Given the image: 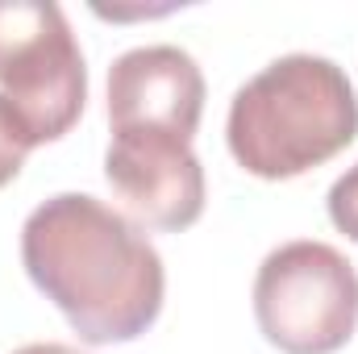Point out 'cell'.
Masks as SVG:
<instances>
[{
  "label": "cell",
  "instance_id": "277c9868",
  "mask_svg": "<svg viewBox=\"0 0 358 354\" xmlns=\"http://www.w3.org/2000/svg\"><path fill=\"white\" fill-rule=\"evenodd\" d=\"M255 321L283 354H334L358 330L355 263L313 238L275 246L255 275Z\"/></svg>",
  "mask_w": 358,
  "mask_h": 354
},
{
  "label": "cell",
  "instance_id": "7a4b0ae2",
  "mask_svg": "<svg viewBox=\"0 0 358 354\" xmlns=\"http://www.w3.org/2000/svg\"><path fill=\"white\" fill-rule=\"evenodd\" d=\"M358 138V92L325 55H283L229 100L225 142L255 179H296Z\"/></svg>",
  "mask_w": 358,
  "mask_h": 354
},
{
  "label": "cell",
  "instance_id": "8992f818",
  "mask_svg": "<svg viewBox=\"0 0 358 354\" xmlns=\"http://www.w3.org/2000/svg\"><path fill=\"white\" fill-rule=\"evenodd\" d=\"M204 113V76L179 46H134L108 67L113 134H176L192 142Z\"/></svg>",
  "mask_w": 358,
  "mask_h": 354
},
{
  "label": "cell",
  "instance_id": "5b68a950",
  "mask_svg": "<svg viewBox=\"0 0 358 354\" xmlns=\"http://www.w3.org/2000/svg\"><path fill=\"white\" fill-rule=\"evenodd\" d=\"M104 179L134 225L179 234L204 213V167L176 134H113Z\"/></svg>",
  "mask_w": 358,
  "mask_h": 354
},
{
  "label": "cell",
  "instance_id": "6da1fadb",
  "mask_svg": "<svg viewBox=\"0 0 358 354\" xmlns=\"http://www.w3.org/2000/svg\"><path fill=\"white\" fill-rule=\"evenodd\" d=\"M21 263L88 346L134 342L163 313V255L142 225L88 192H59L25 217Z\"/></svg>",
  "mask_w": 358,
  "mask_h": 354
},
{
  "label": "cell",
  "instance_id": "3957f363",
  "mask_svg": "<svg viewBox=\"0 0 358 354\" xmlns=\"http://www.w3.org/2000/svg\"><path fill=\"white\" fill-rule=\"evenodd\" d=\"M88 100L84 50L50 0H0V108L34 150L71 134Z\"/></svg>",
  "mask_w": 358,
  "mask_h": 354
},
{
  "label": "cell",
  "instance_id": "9c48e42d",
  "mask_svg": "<svg viewBox=\"0 0 358 354\" xmlns=\"http://www.w3.org/2000/svg\"><path fill=\"white\" fill-rule=\"evenodd\" d=\"M13 354H84V351L80 346H63V342H29V346H21Z\"/></svg>",
  "mask_w": 358,
  "mask_h": 354
},
{
  "label": "cell",
  "instance_id": "52a82bcc",
  "mask_svg": "<svg viewBox=\"0 0 358 354\" xmlns=\"http://www.w3.org/2000/svg\"><path fill=\"white\" fill-rule=\"evenodd\" d=\"M325 208H329V221L338 225V234H346L350 242H358V163L346 176L334 179V187L325 196Z\"/></svg>",
  "mask_w": 358,
  "mask_h": 354
},
{
  "label": "cell",
  "instance_id": "ba28073f",
  "mask_svg": "<svg viewBox=\"0 0 358 354\" xmlns=\"http://www.w3.org/2000/svg\"><path fill=\"white\" fill-rule=\"evenodd\" d=\"M25 155H29V146L17 138L13 121H8V117H4V108H0V187H8L13 179L21 176Z\"/></svg>",
  "mask_w": 358,
  "mask_h": 354
}]
</instances>
